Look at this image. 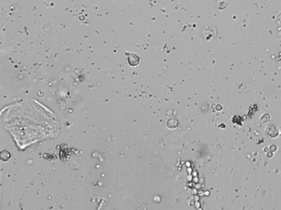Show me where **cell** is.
I'll return each instance as SVG.
<instances>
[{
	"label": "cell",
	"mask_w": 281,
	"mask_h": 210,
	"mask_svg": "<svg viewBox=\"0 0 281 210\" xmlns=\"http://www.w3.org/2000/svg\"><path fill=\"white\" fill-rule=\"evenodd\" d=\"M135 54H130L128 56V62L129 64L132 66H135L139 63V59Z\"/></svg>",
	"instance_id": "6da1fadb"
},
{
	"label": "cell",
	"mask_w": 281,
	"mask_h": 210,
	"mask_svg": "<svg viewBox=\"0 0 281 210\" xmlns=\"http://www.w3.org/2000/svg\"><path fill=\"white\" fill-rule=\"evenodd\" d=\"M11 156V153L8 150H4L1 153V159L3 161H7L9 160Z\"/></svg>",
	"instance_id": "7a4b0ae2"
}]
</instances>
